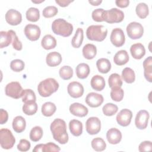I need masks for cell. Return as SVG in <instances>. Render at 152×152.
Wrapping results in <instances>:
<instances>
[{
	"label": "cell",
	"mask_w": 152,
	"mask_h": 152,
	"mask_svg": "<svg viewBox=\"0 0 152 152\" xmlns=\"http://www.w3.org/2000/svg\"><path fill=\"white\" fill-rule=\"evenodd\" d=\"M136 14L138 17L141 19H144L147 17L149 13L148 5L143 2L139 3L135 8Z\"/></svg>",
	"instance_id": "obj_34"
},
{
	"label": "cell",
	"mask_w": 152,
	"mask_h": 152,
	"mask_svg": "<svg viewBox=\"0 0 152 152\" xmlns=\"http://www.w3.org/2000/svg\"><path fill=\"white\" fill-rule=\"evenodd\" d=\"M108 83L109 87L111 88L114 87H121L122 86V81L121 76L117 73L112 74L108 78Z\"/></svg>",
	"instance_id": "obj_35"
},
{
	"label": "cell",
	"mask_w": 152,
	"mask_h": 152,
	"mask_svg": "<svg viewBox=\"0 0 152 152\" xmlns=\"http://www.w3.org/2000/svg\"><path fill=\"white\" fill-rule=\"evenodd\" d=\"M0 48L1 49L6 48L12 43V36L11 30H8V31H1L0 32Z\"/></svg>",
	"instance_id": "obj_29"
},
{
	"label": "cell",
	"mask_w": 152,
	"mask_h": 152,
	"mask_svg": "<svg viewBox=\"0 0 152 152\" xmlns=\"http://www.w3.org/2000/svg\"><path fill=\"white\" fill-rule=\"evenodd\" d=\"M106 138L110 144H117L122 140V133L117 128H110L106 132Z\"/></svg>",
	"instance_id": "obj_18"
},
{
	"label": "cell",
	"mask_w": 152,
	"mask_h": 152,
	"mask_svg": "<svg viewBox=\"0 0 152 152\" xmlns=\"http://www.w3.org/2000/svg\"><path fill=\"white\" fill-rule=\"evenodd\" d=\"M36 97L34 92L31 89H25L23 91L22 102L24 103L36 102Z\"/></svg>",
	"instance_id": "obj_40"
},
{
	"label": "cell",
	"mask_w": 152,
	"mask_h": 152,
	"mask_svg": "<svg viewBox=\"0 0 152 152\" xmlns=\"http://www.w3.org/2000/svg\"><path fill=\"white\" fill-rule=\"evenodd\" d=\"M132 118V112L128 109H124L118 113L116 119L119 125L122 126H127L130 124Z\"/></svg>",
	"instance_id": "obj_13"
},
{
	"label": "cell",
	"mask_w": 152,
	"mask_h": 152,
	"mask_svg": "<svg viewBox=\"0 0 152 152\" xmlns=\"http://www.w3.org/2000/svg\"><path fill=\"white\" fill-rule=\"evenodd\" d=\"M59 86V83L55 79L48 78L40 82L37 86V91L42 97H47L56 92Z\"/></svg>",
	"instance_id": "obj_2"
},
{
	"label": "cell",
	"mask_w": 152,
	"mask_h": 152,
	"mask_svg": "<svg viewBox=\"0 0 152 152\" xmlns=\"http://www.w3.org/2000/svg\"><path fill=\"white\" fill-rule=\"evenodd\" d=\"M58 8L55 6H48L44 8L42 12L43 16L45 18H51L58 13Z\"/></svg>",
	"instance_id": "obj_45"
},
{
	"label": "cell",
	"mask_w": 152,
	"mask_h": 152,
	"mask_svg": "<svg viewBox=\"0 0 152 152\" xmlns=\"http://www.w3.org/2000/svg\"><path fill=\"white\" fill-rule=\"evenodd\" d=\"M8 119V112L3 109L0 110V123L1 125L6 123Z\"/></svg>",
	"instance_id": "obj_51"
},
{
	"label": "cell",
	"mask_w": 152,
	"mask_h": 152,
	"mask_svg": "<svg viewBox=\"0 0 152 152\" xmlns=\"http://www.w3.org/2000/svg\"><path fill=\"white\" fill-rule=\"evenodd\" d=\"M107 34V30L102 25H91L86 30V36L88 40L102 42Z\"/></svg>",
	"instance_id": "obj_4"
},
{
	"label": "cell",
	"mask_w": 152,
	"mask_h": 152,
	"mask_svg": "<svg viewBox=\"0 0 152 152\" xmlns=\"http://www.w3.org/2000/svg\"><path fill=\"white\" fill-rule=\"evenodd\" d=\"M104 10L102 8H98L94 10L92 12L91 17L94 21L96 22H102L104 21L103 19V13Z\"/></svg>",
	"instance_id": "obj_47"
},
{
	"label": "cell",
	"mask_w": 152,
	"mask_h": 152,
	"mask_svg": "<svg viewBox=\"0 0 152 152\" xmlns=\"http://www.w3.org/2000/svg\"><path fill=\"white\" fill-rule=\"evenodd\" d=\"M24 62L18 59L12 60L10 63V68L15 72H21L24 68Z\"/></svg>",
	"instance_id": "obj_44"
},
{
	"label": "cell",
	"mask_w": 152,
	"mask_h": 152,
	"mask_svg": "<svg viewBox=\"0 0 152 152\" xmlns=\"http://www.w3.org/2000/svg\"><path fill=\"white\" fill-rule=\"evenodd\" d=\"M50 129L54 140L61 144L68 141V134L66 131L65 122L61 119H55L50 124Z\"/></svg>",
	"instance_id": "obj_1"
},
{
	"label": "cell",
	"mask_w": 152,
	"mask_h": 152,
	"mask_svg": "<svg viewBox=\"0 0 152 152\" xmlns=\"http://www.w3.org/2000/svg\"><path fill=\"white\" fill-rule=\"evenodd\" d=\"M126 32L128 37L131 39H140L144 33L142 26L138 22H131L126 27Z\"/></svg>",
	"instance_id": "obj_8"
},
{
	"label": "cell",
	"mask_w": 152,
	"mask_h": 152,
	"mask_svg": "<svg viewBox=\"0 0 152 152\" xmlns=\"http://www.w3.org/2000/svg\"><path fill=\"white\" fill-rule=\"evenodd\" d=\"M88 2L93 6H97L99 5L102 2V1H88Z\"/></svg>",
	"instance_id": "obj_54"
},
{
	"label": "cell",
	"mask_w": 152,
	"mask_h": 152,
	"mask_svg": "<svg viewBox=\"0 0 152 152\" xmlns=\"http://www.w3.org/2000/svg\"><path fill=\"white\" fill-rule=\"evenodd\" d=\"M46 62L49 66H56L62 62L61 55L57 52H50L46 56Z\"/></svg>",
	"instance_id": "obj_20"
},
{
	"label": "cell",
	"mask_w": 152,
	"mask_h": 152,
	"mask_svg": "<svg viewBox=\"0 0 152 152\" xmlns=\"http://www.w3.org/2000/svg\"><path fill=\"white\" fill-rule=\"evenodd\" d=\"M24 34L28 40L36 41L40 36V28L36 24H28L24 27Z\"/></svg>",
	"instance_id": "obj_11"
},
{
	"label": "cell",
	"mask_w": 152,
	"mask_h": 152,
	"mask_svg": "<svg viewBox=\"0 0 152 152\" xmlns=\"http://www.w3.org/2000/svg\"><path fill=\"white\" fill-rule=\"evenodd\" d=\"M37 104L36 102L24 103L23 106V112L27 115H33L37 110Z\"/></svg>",
	"instance_id": "obj_43"
},
{
	"label": "cell",
	"mask_w": 152,
	"mask_h": 152,
	"mask_svg": "<svg viewBox=\"0 0 152 152\" xmlns=\"http://www.w3.org/2000/svg\"><path fill=\"white\" fill-rule=\"evenodd\" d=\"M52 30L55 34L68 37L72 33L73 26L63 18H58L53 21Z\"/></svg>",
	"instance_id": "obj_3"
},
{
	"label": "cell",
	"mask_w": 152,
	"mask_h": 152,
	"mask_svg": "<svg viewBox=\"0 0 152 152\" xmlns=\"http://www.w3.org/2000/svg\"><path fill=\"white\" fill-rule=\"evenodd\" d=\"M83 56L87 59H93L97 54V48L95 45L90 43L86 44L83 48Z\"/></svg>",
	"instance_id": "obj_28"
},
{
	"label": "cell",
	"mask_w": 152,
	"mask_h": 152,
	"mask_svg": "<svg viewBox=\"0 0 152 152\" xmlns=\"http://www.w3.org/2000/svg\"><path fill=\"white\" fill-rule=\"evenodd\" d=\"M152 148V142L150 141H144L140 143L138 147V150L141 152L151 151Z\"/></svg>",
	"instance_id": "obj_50"
},
{
	"label": "cell",
	"mask_w": 152,
	"mask_h": 152,
	"mask_svg": "<svg viewBox=\"0 0 152 152\" xmlns=\"http://www.w3.org/2000/svg\"><path fill=\"white\" fill-rule=\"evenodd\" d=\"M44 1H31L33 3H35V4H39V3H41L42 2H43Z\"/></svg>",
	"instance_id": "obj_55"
},
{
	"label": "cell",
	"mask_w": 152,
	"mask_h": 152,
	"mask_svg": "<svg viewBox=\"0 0 152 152\" xmlns=\"http://www.w3.org/2000/svg\"><path fill=\"white\" fill-rule=\"evenodd\" d=\"M129 61V55L125 50H121L116 53L113 57V61L117 65L121 66L126 64Z\"/></svg>",
	"instance_id": "obj_21"
},
{
	"label": "cell",
	"mask_w": 152,
	"mask_h": 152,
	"mask_svg": "<svg viewBox=\"0 0 152 152\" xmlns=\"http://www.w3.org/2000/svg\"><path fill=\"white\" fill-rule=\"evenodd\" d=\"M70 113L78 117H84L88 112L87 107L80 103H74L69 106V108Z\"/></svg>",
	"instance_id": "obj_17"
},
{
	"label": "cell",
	"mask_w": 152,
	"mask_h": 152,
	"mask_svg": "<svg viewBox=\"0 0 152 152\" xmlns=\"http://www.w3.org/2000/svg\"><path fill=\"white\" fill-rule=\"evenodd\" d=\"M91 145L92 148L96 151H102L106 149V144L105 141L100 137H97L92 140Z\"/></svg>",
	"instance_id": "obj_37"
},
{
	"label": "cell",
	"mask_w": 152,
	"mask_h": 152,
	"mask_svg": "<svg viewBox=\"0 0 152 152\" xmlns=\"http://www.w3.org/2000/svg\"><path fill=\"white\" fill-rule=\"evenodd\" d=\"M150 118L149 113L145 110H140L135 117V124L139 129H144L147 127L148 119Z\"/></svg>",
	"instance_id": "obj_12"
},
{
	"label": "cell",
	"mask_w": 152,
	"mask_h": 152,
	"mask_svg": "<svg viewBox=\"0 0 152 152\" xmlns=\"http://www.w3.org/2000/svg\"><path fill=\"white\" fill-rule=\"evenodd\" d=\"M67 91L71 97L79 98L84 93V87L81 83L77 81H72L68 85Z\"/></svg>",
	"instance_id": "obj_14"
},
{
	"label": "cell",
	"mask_w": 152,
	"mask_h": 152,
	"mask_svg": "<svg viewBox=\"0 0 152 152\" xmlns=\"http://www.w3.org/2000/svg\"><path fill=\"white\" fill-rule=\"evenodd\" d=\"M12 128L15 132L21 133L25 130L26 126V122L25 119L21 116H17L13 119Z\"/></svg>",
	"instance_id": "obj_23"
},
{
	"label": "cell",
	"mask_w": 152,
	"mask_h": 152,
	"mask_svg": "<svg viewBox=\"0 0 152 152\" xmlns=\"http://www.w3.org/2000/svg\"><path fill=\"white\" fill-rule=\"evenodd\" d=\"M144 69V75L145 79L150 83L152 82V57L151 56L146 58L143 62Z\"/></svg>",
	"instance_id": "obj_25"
},
{
	"label": "cell",
	"mask_w": 152,
	"mask_h": 152,
	"mask_svg": "<svg viewBox=\"0 0 152 152\" xmlns=\"http://www.w3.org/2000/svg\"><path fill=\"white\" fill-rule=\"evenodd\" d=\"M124 96V91L121 87H114L111 88L110 97L113 101L120 102L121 101Z\"/></svg>",
	"instance_id": "obj_42"
},
{
	"label": "cell",
	"mask_w": 152,
	"mask_h": 152,
	"mask_svg": "<svg viewBox=\"0 0 152 152\" xmlns=\"http://www.w3.org/2000/svg\"><path fill=\"white\" fill-rule=\"evenodd\" d=\"M103 113L104 115L107 116H113L116 113L118 110V106L112 103H108L104 105L102 108Z\"/></svg>",
	"instance_id": "obj_41"
},
{
	"label": "cell",
	"mask_w": 152,
	"mask_h": 152,
	"mask_svg": "<svg viewBox=\"0 0 152 152\" xmlns=\"http://www.w3.org/2000/svg\"><path fill=\"white\" fill-rule=\"evenodd\" d=\"M84 39L83 30L81 28H78L76 30L74 36L71 40V45L75 48H79L82 45Z\"/></svg>",
	"instance_id": "obj_31"
},
{
	"label": "cell",
	"mask_w": 152,
	"mask_h": 152,
	"mask_svg": "<svg viewBox=\"0 0 152 152\" xmlns=\"http://www.w3.org/2000/svg\"><path fill=\"white\" fill-rule=\"evenodd\" d=\"M110 40L115 46L118 48L122 46L125 42V37L123 30L119 28H114L112 31Z\"/></svg>",
	"instance_id": "obj_10"
},
{
	"label": "cell",
	"mask_w": 152,
	"mask_h": 152,
	"mask_svg": "<svg viewBox=\"0 0 152 152\" xmlns=\"http://www.w3.org/2000/svg\"><path fill=\"white\" fill-rule=\"evenodd\" d=\"M69 128L71 133L75 137H78L83 132V124L77 119H72L69 123Z\"/></svg>",
	"instance_id": "obj_24"
},
{
	"label": "cell",
	"mask_w": 152,
	"mask_h": 152,
	"mask_svg": "<svg viewBox=\"0 0 152 152\" xmlns=\"http://www.w3.org/2000/svg\"><path fill=\"white\" fill-rule=\"evenodd\" d=\"M15 142V139L11 131L7 128L0 130V144L2 148L8 150L11 148Z\"/></svg>",
	"instance_id": "obj_6"
},
{
	"label": "cell",
	"mask_w": 152,
	"mask_h": 152,
	"mask_svg": "<svg viewBox=\"0 0 152 152\" xmlns=\"http://www.w3.org/2000/svg\"><path fill=\"white\" fill-rule=\"evenodd\" d=\"M72 2H73V1H68V0H56L55 1V2L58 4L60 7H67Z\"/></svg>",
	"instance_id": "obj_53"
},
{
	"label": "cell",
	"mask_w": 152,
	"mask_h": 152,
	"mask_svg": "<svg viewBox=\"0 0 152 152\" xmlns=\"http://www.w3.org/2000/svg\"><path fill=\"white\" fill-rule=\"evenodd\" d=\"M130 52L132 56L135 59H141L145 54V49L144 45L140 43L132 45L130 48Z\"/></svg>",
	"instance_id": "obj_19"
},
{
	"label": "cell",
	"mask_w": 152,
	"mask_h": 152,
	"mask_svg": "<svg viewBox=\"0 0 152 152\" xmlns=\"http://www.w3.org/2000/svg\"><path fill=\"white\" fill-rule=\"evenodd\" d=\"M31 144L30 142L26 139H21L17 145V149L20 151H27L30 150Z\"/></svg>",
	"instance_id": "obj_49"
},
{
	"label": "cell",
	"mask_w": 152,
	"mask_h": 152,
	"mask_svg": "<svg viewBox=\"0 0 152 152\" xmlns=\"http://www.w3.org/2000/svg\"><path fill=\"white\" fill-rule=\"evenodd\" d=\"M86 131L90 135L98 134L101 129V122L97 117H90L86 122Z\"/></svg>",
	"instance_id": "obj_9"
},
{
	"label": "cell",
	"mask_w": 152,
	"mask_h": 152,
	"mask_svg": "<svg viewBox=\"0 0 152 152\" xmlns=\"http://www.w3.org/2000/svg\"><path fill=\"white\" fill-rule=\"evenodd\" d=\"M103 97L102 94L91 92L87 95L85 102L91 107H97L103 103Z\"/></svg>",
	"instance_id": "obj_16"
},
{
	"label": "cell",
	"mask_w": 152,
	"mask_h": 152,
	"mask_svg": "<svg viewBox=\"0 0 152 152\" xmlns=\"http://www.w3.org/2000/svg\"><path fill=\"white\" fill-rule=\"evenodd\" d=\"M60 77L64 80H68L72 77L73 70L72 68L68 66L65 65L62 66L59 71Z\"/></svg>",
	"instance_id": "obj_39"
},
{
	"label": "cell",
	"mask_w": 152,
	"mask_h": 152,
	"mask_svg": "<svg viewBox=\"0 0 152 152\" xmlns=\"http://www.w3.org/2000/svg\"><path fill=\"white\" fill-rule=\"evenodd\" d=\"M23 91L24 90L21 84L17 81H12L8 83L5 88V94L15 99L22 97Z\"/></svg>",
	"instance_id": "obj_7"
},
{
	"label": "cell",
	"mask_w": 152,
	"mask_h": 152,
	"mask_svg": "<svg viewBox=\"0 0 152 152\" xmlns=\"http://www.w3.org/2000/svg\"><path fill=\"white\" fill-rule=\"evenodd\" d=\"M116 5L119 8H126L129 5V0H116L115 1Z\"/></svg>",
	"instance_id": "obj_52"
},
{
	"label": "cell",
	"mask_w": 152,
	"mask_h": 152,
	"mask_svg": "<svg viewBox=\"0 0 152 152\" xmlns=\"http://www.w3.org/2000/svg\"><path fill=\"white\" fill-rule=\"evenodd\" d=\"M56 107L55 104L50 102L45 103L42 106V113L45 116L49 117L52 116L56 112Z\"/></svg>",
	"instance_id": "obj_32"
},
{
	"label": "cell",
	"mask_w": 152,
	"mask_h": 152,
	"mask_svg": "<svg viewBox=\"0 0 152 152\" xmlns=\"http://www.w3.org/2000/svg\"><path fill=\"white\" fill-rule=\"evenodd\" d=\"M91 87L96 91H102L104 89L106 83L104 78L99 75H94L90 81Z\"/></svg>",
	"instance_id": "obj_22"
},
{
	"label": "cell",
	"mask_w": 152,
	"mask_h": 152,
	"mask_svg": "<svg viewBox=\"0 0 152 152\" xmlns=\"http://www.w3.org/2000/svg\"><path fill=\"white\" fill-rule=\"evenodd\" d=\"M11 33L12 36V45L14 49H15L17 50H21L23 48V45L21 42L19 40L15 32L12 30Z\"/></svg>",
	"instance_id": "obj_48"
},
{
	"label": "cell",
	"mask_w": 152,
	"mask_h": 152,
	"mask_svg": "<svg viewBox=\"0 0 152 152\" xmlns=\"http://www.w3.org/2000/svg\"><path fill=\"white\" fill-rule=\"evenodd\" d=\"M43 131L42 128L39 126H36L33 127L30 132V138L32 141L37 142L42 137Z\"/></svg>",
	"instance_id": "obj_38"
},
{
	"label": "cell",
	"mask_w": 152,
	"mask_h": 152,
	"mask_svg": "<svg viewBox=\"0 0 152 152\" xmlns=\"http://www.w3.org/2000/svg\"><path fill=\"white\" fill-rule=\"evenodd\" d=\"M96 66L98 71L102 74L107 73L111 69V64L106 58H100L96 62Z\"/></svg>",
	"instance_id": "obj_30"
},
{
	"label": "cell",
	"mask_w": 152,
	"mask_h": 152,
	"mask_svg": "<svg viewBox=\"0 0 152 152\" xmlns=\"http://www.w3.org/2000/svg\"><path fill=\"white\" fill-rule=\"evenodd\" d=\"M5 20L11 26L18 25L22 21L21 14L16 10L10 9L6 12Z\"/></svg>",
	"instance_id": "obj_15"
},
{
	"label": "cell",
	"mask_w": 152,
	"mask_h": 152,
	"mask_svg": "<svg viewBox=\"0 0 152 152\" xmlns=\"http://www.w3.org/2000/svg\"><path fill=\"white\" fill-rule=\"evenodd\" d=\"M75 71L76 75L78 78L85 79L88 76L90 69L88 64L85 63H81L77 66Z\"/></svg>",
	"instance_id": "obj_26"
},
{
	"label": "cell",
	"mask_w": 152,
	"mask_h": 152,
	"mask_svg": "<svg viewBox=\"0 0 152 152\" xmlns=\"http://www.w3.org/2000/svg\"><path fill=\"white\" fill-rule=\"evenodd\" d=\"M122 77L126 83L131 84L135 80V74L133 69L131 68L126 67L122 71Z\"/></svg>",
	"instance_id": "obj_33"
},
{
	"label": "cell",
	"mask_w": 152,
	"mask_h": 152,
	"mask_svg": "<svg viewBox=\"0 0 152 152\" xmlns=\"http://www.w3.org/2000/svg\"><path fill=\"white\" fill-rule=\"evenodd\" d=\"M41 45L46 50L53 49L56 46V40L55 38L50 34L45 35L42 39Z\"/></svg>",
	"instance_id": "obj_27"
},
{
	"label": "cell",
	"mask_w": 152,
	"mask_h": 152,
	"mask_svg": "<svg viewBox=\"0 0 152 152\" xmlns=\"http://www.w3.org/2000/svg\"><path fill=\"white\" fill-rule=\"evenodd\" d=\"M26 18L31 22H36L39 20L40 18V11L39 10L34 7L28 8L26 13Z\"/></svg>",
	"instance_id": "obj_36"
},
{
	"label": "cell",
	"mask_w": 152,
	"mask_h": 152,
	"mask_svg": "<svg viewBox=\"0 0 152 152\" xmlns=\"http://www.w3.org/2000/svg\"><path fill=\"white\" fill-rule=\"evenodd\" d=\"M124 18V12L116 8H113L109 10H104L103 13V20L109 24L121 23Z\"/></svg>",
	"instance_id": "obj_5"
},
{
	"label": "cell",
	"mask_w": 152,
	"mask_h": 152,
	"mask_svg": "<svg viewBox=\"0 0 152 152\" xmlns=\"http://www.w3.org/2000/svg\"><path fill=\"white\" fill-rule=\"evenodd\" d=\"M60 147L53 142H48L47 144H43L42 152H50V151H59Z\"/></svg>",
	"instance_id": "obj_46"
}]
</instances>
